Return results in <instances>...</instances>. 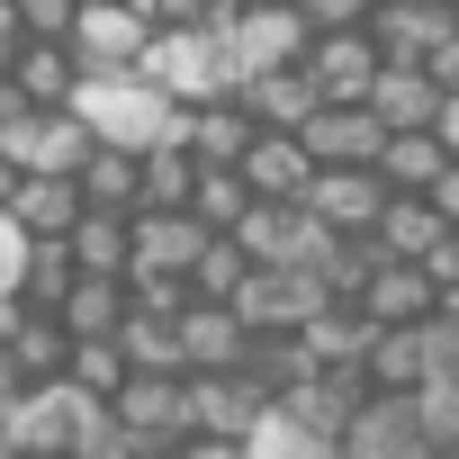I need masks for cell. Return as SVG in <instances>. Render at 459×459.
Masks as SVG:
<instances>
[{
	"label": "cell",
	"instance_id": "cell-13",
	"mask_svg": "<svg viewBox=\"0 0 459 459\" xmlns=\"http://www.w3.org/2000/svg\"><path fill=\"white\" fill-rule=\"evenodd\" d=\"M171 351H180V378H235L244 369V325L225 307H180Z\"/></svg>",
	"mask_w": 459,
	"mask_h": 459
},
{
	"label": "cell",
	"instance_id": "cell-6",
	"mask_svg": "<svg viewBox=\"0 0 459 459\" xmlns=\"http://www.w3.org/2000/svg\"><path fill=\"white\" fill-rule=\"evenodd\" d=\"M298 82L316 91V108H360L369 82H378V46H369L360 28H342V37H307Z\"/></svg>",
	"mask_w": 459,
	"mask_h": 459
},
{
	"label": "cell",
	"instance_id": "cell-10",
	"mask_svg": "<svg viewBox=\"0 0 459 459\" xmlns=\"http://www.w3.org/2000/svg\"><path fill=\"white\" fill-rule=\"evenodd\" d=\"M360 396H369V387H360V369H325V378H298L289 396H271V414H280L289 432H307V441H325V450H333V441H342V423L360 414Z\"/></svg>",
	"mask_w": 459,
	"mask_h": 459
},
{
	"label": "cell",
	"instance_id": "cell-14",
	"mask_svg": "<svg viewBox=\"0 0 459 459\" xmlns=\"http://www.w3.org/2000/svg\"><path fill=\"white\" fill-rule=\"evenodd\" d=\"M271 405L244 387V378H189V441H253V423H262Z\"/></svg>",
	"mask_w": 459,
	"mask_h": 459
},
{
	"label": "cell",
	"instance_id": "cell-17",
	"mask_svg": "<svg viewBox=\"0 0 459 459\" xmlns=\"http://www.w3.org/2000/svg\"><path fill=\"white\" fill-rule=\"evenodd\" d=\"M117 325H126V280H73L55 307L64 342H117Z\"/></svg>",
	"mask_w": 459,
	"mask_h": 459
},
{
	"label": "cell",
	"instance_id": "cell-2",
	"mask_svg": "<svg viewBox=\"0 0 459 459\" xmlns=\"http://www.w3.org/2000/svg\"><path fill=\"white\" fill-rule=\"evenodd\" d=\"M135 82H144L171 117H189V108L225 100V64H216V46H207L198 28H153V37H144V55H135Z\"/></svg>",
	"mask_w": 459,
	"mask_h": 459
},
{
	"label": "cell",
	"instance_id": "cell-24",
	"mask_svg": "<svg viewBox=\"0 0 459 459\" xmlns=\"http://www.w3.org/2000/svg\"><path fill=\"white\" fill-rule=\"evenodd\" d=\"M10 271H19V235H10V216H0V298H10Z\"/></svg>",
	"mask_w": 459,
	"mask_h": 459
},
{
	"label": "cell",
	"instance_id": "cell-3",
	"mask_svg": "<svg viewBox=\"0 0 459 459\" xmlns=\"http://www.w3.org/2000/svg\"><path fill=\"white\" fill-rule=\"evenodd\" d=\"M144 37H153V19L135 10V0H73L64 55L82 64V82H117V73H135Z\"/></svg>",
	"mask_w": 459,
	"mask_h": 459
},
{
	"label": "cell",
	"instance_id": "cell-22",
	"mask_svg": "<svg viewBox=\"0 0 459 459\" xmlns=\"http://www.w3.org/2000/svg\"><path fill=\"white\" fill-rule=\"evenodd\" d=\"M180 289H189V307H225V298H235V289H244V253H235V244H225V235H207Z\"/></svg>",
	"mask_w": 459,
	"mask_h": 459
},
{
	"label": "cell",
	"instance_id": "cell-5",
	"mask_svg": "<svg viewBox=\"0 0 459 459\" xmlns=\"http://www.w3.org/2000/svg\"><path fill=\"white\" fill-rule=\"evenodd\" d=\"M225 316L244 325V342H262V333H298L307 316H325V289H316L307 271H244V289L225 298Z\"/></svg>",
	"mask_w": 459,
	"mask_h": 459
},
{
	"label": "cell",
	"instance_id": "cell-12",
	"mask_svg": "<svg viewBox=\"0 0 459 459\" xmlns=\"http://www.w3.org/2000/svg\"><path fill=\"white\" fill-rule=\"evenodd\" d=\"M351 316H360L369 333H405V325H423V316H441V298L423 289V271H405V262H369V280H360V298H351Z\"/></svg>",
	"mask_w": 459,
	"mask_h": 459
},
{
	"label": "cell",
	"instance_id": "cell-25",
	"mask_svg": "<svg viewBox=\"0 0 459 459\" xmlns=\"http://www.w3.org/2000/svg\"><path fill=\"white\" fill-rule=\"evenodd\" d=\"M10 55H19V19H10V0H0V73H10Z\"/></svg>",
	"mask_w": 459,
	"mask_h": 459
},
{
	"label": "cell",
	"instance_id": "cell-11",
	"mask_svg": "<svg viewBox=\"0 0 459 459\" xmlns=\"http://www.w3.org/2000/svg\"><path fill=\"white\" fill-rule=\"evenodd\" d=\"M289 144L307 153V171H369L387 135H378V117H369V108H316Z\"/></svg>",
	"mask_w": 459,
	"mask_h": 459
},
{
	"label": "cell",
	"instance_id": "cell-23",
	"mask_svg": "<svg viewBox=\"0 0 459 459\" xmlns=\"http://www.w3.org/2000/svg\"><path fill=\"white\" fill-rule=\"evenodd\" d=\"M244 459H333L325 441H307V432H289L280 414H262L253 423V441H244Z\"/></svg>",
	"mask_w": 459,
	"mask_h": 459
},
{
	"label": "cell",
	"instance_id": "cell-8",
	"mask_svg": "<svg viewBox=\"0 0 459 459\" xmlns=\"http://www.w3.org/2000/svg\"><path fill=\"white\" fill-rule=\"evenodd\" d=\"M108 414L135 450H180L189 441V378H126L108 396Z\"/></svg>",
	"mask_w": 459,
	"mask_h": 459
},
{
	"label": "cell",
	"instance_id": "cell-4",
	"mask_svg": "<svg viewBox=\"0 0 459 459\" xmlns=\"http://www.w3.org/2000/svg\"><path fill=\"white\" fill-rule=\"evenodd\" d=\"M82 153H91V126L73 108H28L10 135H0V162H10L19 180H73Z\"/></svg>",
	"mask_w": 459,
	"mask_h": 459
},
{
	"label": "cell",
	"instance_id": "cell-1",
	"mask_svg": "<svg viewBox=\"0 0 459 459\" xmlns=\"http://www.w3.org/2000/svg\"><path fill=\"white\" fill-rule=\"evenodd\" d=\"M73 117H82V126H91V144H108V153L180 144V117H171L135 73H117V82H82V91H73Z\"/></svg>",
	"mask_w": 459,
	"mask_h": 459
},
{
	"label": "cell",
	"instance_id": "cell-18",
	"mask_svg": "<svg viewBox=\"0 0 459 459\" xmlns=\"http://www.w3.org/2000/svg\"><path fill=\"white\" fill-rule=\"evenodd\" d=\"M289 342H298L307 378H325V369H360V351H369V325H360L351 307H325V316H307Z\"/></svg>",
	"mask_w": 459,
	"mask_h": 459
},
{
	"label": "cell",
	"instance_id": "cell-16",
	"mask_svg": "<svg viewBox=\"0 0 459 459\" xmlns=\"http://www.w3.org/2000/svg\"><path fill=\"white\" fill-rule=\"evenodd\" d=\"M244 144H253V126H244L235 100H207V108L180 117V153H189V171H235Z\"/></svg>",
	"mask_w": 459,
	"mask_h": 459
},
{
	"label": "cell",
	"instance_id": "cell-19",
	"mask_svg": "<svg viewBox=\"0 0 459 459\" xmlns=\"http://www.w3.org/2000/svg\"><path fill=\"white\" fill-rule=\"evenodd\" d=\"M10 91H19L28 108H73L82 64H73L64 46H19V55H10Z\"/></svg>",
	"mask_w": 459,
	"mask_h": 459
},
{
	"label": "cell",
	"instance_id": "cell-15",
	"mask_svg": "<svg viewBox=\"0 0 459 459\" xmlns=\"http://www.w3.org/2000/svg\"><path fill=\"white\" fill-rule=\"evenodd\" d=\"M450 171H459V162H450L432 135H387V144H378V162H369V180H378L387 198H432Z\"/></svg>",
	"mask_w": 459,
	"mask_h": 459
},
{
	"label": "cell",
	"instance_id": "cell-21",
	"mask_svg": "<svg viewBox=\"0 0 459 459\" xmlns=\"http://www.w3.org/2000/svg\"><path fill=\"white\" fill-rule=\"evenodd\" d=\"M244 207H253V198H244V180H235V171H198L180 216L198 225V235H235V225H244Z\"/></svg>",
	"mask_w": 459,
	"mask_h": 459
},
{
	"label": "cell",
	"instance_id": "cell-9",
	"mask_svg": "<svg viewBox=\"0 0 459 459\" xmlns=\"http://www.w3.org/2000/svg\"><path fill=\"white\" fill-rule=\"evenodd\" d=\"M360 37L378 46V64H423V55H441L459 37V19L441 10V0H369Z\"/></svg>",
	"mask_w": 459,
	"mask_h": 459
},
{
	"label": "cell",
	"instance_id": "cell-26",
	"mask_svg": "<svg viewBox=\"0 0 459 459\" xmlns=\"http://www.w3.org/2000/svg\"><path fill=\"white\" fill-rule=\"evenodd\" d=\"M10 189H19V171H10V162H0V207H10Z\"/></svg>",
	"mask_w": 459,
	"mask_h": 459
},
{
	"label": "cell",
	"instance_id": "cell-7",
	"mask_svg": "<svg viewBox=\"0 0 459 459\" xmlns=\"http://www.w3.org/2000/svg\"><path fill=\"white\" fill-rule=\"evenodd\" d=\"M378 207H387V189H378L369 171H316V180H307V198H298V216L316 225L325 244H369Z\"/></svg>",
	"mask_w": 459,
	"mask_h": 459
},
{
	"label": "cell",
	"instance_id": "cell-20",
	"mask_svg": "<svg viewBox=\"0 0 459 459\" xmlns=\"http://www.w3.org/2000/svg\"><path fill=\"white\" fill-rule=\"evenodd\" d=\"M64 351H73V342H64L55 325H37V316H19V333H10V342H0V360H10V378H19L28 396L64 378Z\"/></svg>",
	"mask_w": 459,
	"mask_h": 459
}]
</instances>
